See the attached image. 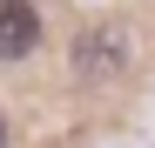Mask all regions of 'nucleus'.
Returning a JSON list of instances; mask_svg holds the SVG:
<instances>
[{"mask_svg": "<svg viewBox=\"0 0 155 148\" xmlns=\"http://www.w3.org/2000/svg\"><path fill=\"white\" fill-rule=\"evenodd\" d=\"M128 67V40H121V27H81V40H74V74L81 81H115V74Z\"/></svg>", "mask_w": 155, "mask_h": 148, "instance_id": "1", "label": "nucleus"}, {"mask_svg": "<svg viewBox=\"0 0 155 148\" xmlns=\"http://www.w3.org/2000/svg\"><path fill=\"white\" fill-rule=\"evenodd\" d=\"M41 47V7L34 0H0V61H20Z\"/></svg>", "mask_w": 155, "mask_h": 148, "instance_id": "2", "label": "nucleus"}, {"mask_svg": "<svg viewBox=\"0 0 155 148\" xmlns=\"http://www.w3.org/2000/svg\"><path fill=\"white\" fill-rule=\"evenodd\" d=\"M0 148H7V121H0Z\"/></svg>", "mask_w": 155, "mask_h": 148, "instance_id": "3", "label": "nucleus"}]
</instances>
